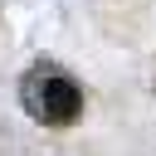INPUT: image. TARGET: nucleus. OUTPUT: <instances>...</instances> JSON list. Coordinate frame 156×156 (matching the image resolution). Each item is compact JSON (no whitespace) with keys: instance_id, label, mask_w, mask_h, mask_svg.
Segmentation results:
<instances>
[{"instance_id":"1","label":"nucleus","mask_w":156,"mask_h":156,"mask_svg":"<svg viewBox=\"0 0 156 156\" xmlns=\"http://www.w3.org/2000/svg\"><path fill=\"white\" fill-rule=\"evenodd\" d=\"M20 98H24V112L39 117L44 127H68V122L83 117V88H78L63 68H54V63L29 68Z\"/></svg>"}]
</instances>
